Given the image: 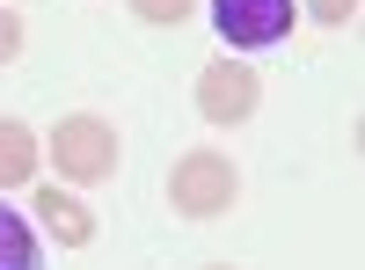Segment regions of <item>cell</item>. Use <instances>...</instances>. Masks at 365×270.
Returning <instances> with one entry per match:
<instances>
[{
    "mask_svg": "<svg viewBox=\"0 0 365 270\" xmlns=\"http://www.w3.org/2000/svg\"><path fill=\"white\" fill-rule=\"evenodd\" d=\"M51 168L66 175V183H110L117 175V132L103 117H66V125L51 132Z\"/></svg>",
    "mask_w": 365,
    "mask_h": 270,
    "instance_id": "1",
    "label": "cell"
},
{
    "mask_svg": "<svg viewBox=\"0 0 365 270\" xmlns=\"http://www.w3.org/2000/svg\"><path fill=\"white\" fill-rule=\"evenodd\" d=\"M234 190H241V175H234L227 154H182L175 175H168V197H175L182 219H220L234 204Z\"/></svg>",
    "mask_w": 365,
    "mask_h": 270,
    "instance_id": "2",
    "label": "cell"
},
{
    "mask_svg": "<svg viewBox=\"0 0 365 270\" xmlns=\"http://www.w3.org/2000/svg\"><path fill=\"white\" fill-rule=\"evenodd\" d=\"M212 29L241 51H263V44H285L292 29V0H212Z\"/></svg>",
    "mask_w": 365,
    "mask_h": 270,
    "instance_id": "3",
    "label": "cell"
},
{
    "mask_svg": "<svg viewBox=\"0 0 365 270\" xmlns=\"http://www.w3.org/2000/svg\"><path fill=\"white\" fill-rule=\"evenodd\" d=\"M256 73L241 66V58H212V66L197 73V110L212 117V125H241V117L256 110Z\"/></svg>",
    "mask_w": 365,
    "mask_h": 270,
    "instance_id": "4",
    "label": "cell"
},
{
    "mask_svg": "<svg viewBox=\"0 0 365 270\" xmlns=\"http://www.w3.org/2000/svg\"><path fill=\"white\" fill-rule=\"evenodd\" d=\"M37 219L51 227L58 249H88V242H96V212H88L81 197H66V190H44L37 197Z\"/></svg>",
    "mask_w": 365,
    "mask_h": 270,
    "instance_id": "5",
    "label": "cell"
},
{
    "mask_svg": "<svg viewBox=\"0 0 365 270\" xmlns=\"http://www.w3.org/2000/svg\"><path fill=\"white\" fill-rule=\"evenodd\" d=\"M37 175V132L15 125V117H0V190H15Z\"/></svg>",
    "mask_w": 365,
    "mask_h": 270,
    "instance_id": "6",
    "label": "cell"
},
{
    "mask_svg": "<svg viewBox=\"0 0 365 270\" xmlns=\"http://www.w3.org/2000/svg\"><path fill=\"white\" fill-rule=\"evenodd\" d=\"M0 270H37V234L0 204Z\"/></svg>",
    "mask_w": 365,
    "mask_h": 270,
    "instance_id": "7",
    "label": "cell"
},
{
    "mask_svg": "<svg viewBox=\"0 0 365 270\" xmlns=\"http://www.w3.org/2000/svg\"><path fill=\"white\" fill-rule=\"evenodd\" d=\"M190 8H197V0H132V15H139V22H161V29L190 22Z\"/></svg>",
    "mask_w": 365,
    "mask_h": 270,
    "instance_id": "8",
    "label": "cell"
},
{
    "mask_svg": "<svg viewBox=\"0 0 365 270\" xmlns=\"http://www.w3.org/2000/svg\"><path fill=\"white\" fill-rule=\"evenodd\" d=\"M358 15V0H314V22H329V29H344Z\"/></svg>",
    "mask_w": 365,
    "mask_h": 270,
    "instance_id": "9",
    "label": "cell"
},
{
    "mask_svg": "<svg viewBox=\"0 0 365 270\" xmlns=\"http://www.w3.org/2000/svg\"><path fill=\"white\" fill-rule=\"evenodd\" d=\"M15 51H22V22H15L8 8H0V66H8V58H15Z\"/></svg>",
    "mask_w": 365,
    "mask_h": 270,
    "instance_id": "10",
    "label": "cell"
}]
</instances>
